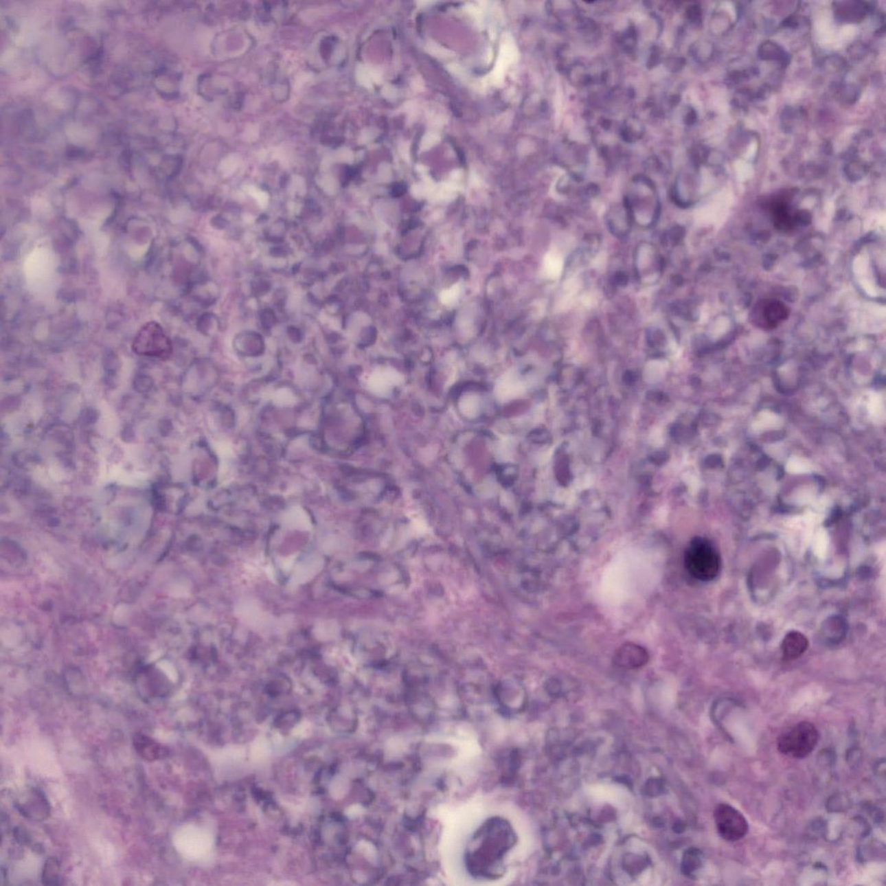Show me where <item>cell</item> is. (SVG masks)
Listing matches in <instances>:
<instances>
[{"mask_svg":"<svg viewBox=\"0 0 886 886\" xmlns=\"http://www.w3.org/2000/svg\"><path fill=\"white\" fill-rule=\"evenodd\" d=\"M514 841V832L504 819L495 818L486 822L473 839L468 852V867L472 874L492 877Z\"/></svg>","mask_w":886,"mask_h":886,"instance_id":"6da1fadb","label":"cell"},{"mask_svg":"<svg viewBox=\"0 0 886 886\" xmlns=\"http://www.w3.org/2000/svg\"><path fill=\"white\" fill-rule=\"evenodd\" d=\"M684 562L686 571L698 580H714L720 571V556L705 538H696L689 544L685 549Z\"/></svg>","mask_w":886,"mask_h":886,"instance_id":"7a4b0ae2","label":"cell"},{"mask_svg":"<svg viewBox=\"0 0 886 886\" xmlns=\"http://www.w3.org/2000/svg\"><path fill=\"white\" fill-rule=\"evenodd\" d=\"M817 728L810 722H801L777 739L778 751L787 757L804 758L810 755L818 744Z\"/></svg>","mask_w":886,"mask_h":886,"instance_id":"3957f363","label":"cell"},{"mask_svg":"<svg viewBox=\"0 0 886 886\" xmlns=\"http://www.w3.org/2000/svg\"><path fill=\"white\" fill-rule=\"evenodd\" d=\"M636 279L645 286L657 284L665 269V260L655 245L649 242L639 243L634 254Z\"/></svg>","mask_w":886,"mask_h":886,"instance_id":"277c9868","label":"cell"},{"mask_svg":"<svg viewBox=\"0 0 886 886\" xmlns=\"http://www.w3.org/2000/svg\"><path fill=\"white\" fill-rule=\"evenodd\" d=\"M632 216L634 224L641 227L649 228L657 223L661 214V203L655 196V190L652 183L648 185L645 192H634L631 196L625 198L624 204Z\"/></svg>","mask_w":886,"mask_h":886,"instance_id":"5b68a950","label":"cell"},{"mask_svg":"<svg viewBox=\"0 0 886 886\" xmlns=\"http://www.w3.org/2000/svg\"><path fill=\"white\" fill-rule=\"evenodd\" d=\"M133 349L139 355L168 358L171 354L172 346L162 326L152 321L139 330L133 342Z\"/></svg>","mask_w":886,"mask_h":886,"instance_id":"8992f818","label":"cell"},{"mask_svg":"<svg viewBox=\"0 0 886 886\" xmlns=\"http://www.w3.org/2000/svg\"><path fill=\"white\" fill-rule=\"evenodd\" d=\"M716 827L718 834L725 841H740L747 834V819L740 812L729 804H719L714 813Z\"/></svg>","mask_w":886,"mask_h":886,"instance_id":"52a82bcc","label":"cell"},{"mask_svg":"<svg viewBox=\"0 0 886 886\" xmlns=\"http://www.w3.org/2000/svg\"><path fill=\"white\" fill-rule=\"evenodd\" d=\"M21 796L16 802V808L25 818L43 821L49 817L51 807L43 791L32 788Z\"/></svg>","mask_w":886,"mask_h":886,"instance_id":"ba28073f","label":"cell"},{"mask_svg":"<svg viewBox=\"0 0 886 886\" xmlns=\"http://www.w3.org/2000/svg\"><path fill=\"white\" fill-rule=\"evenodd\" d=\"M133 745L139 757L148 762L161 760L168 754L165 746L145 734H136L133 738Z\"/></svg>","mask_w":886,"mask_h":886,"instance_id":"9c48e42d","label":"cell"},{"mask_svg":"<svg viewBox=\"0 0 886 886\" xmlns=\"http://www.w3.org/2000/svg\"><path fill=\"white\" fill-rule=\"evenodd\" d=\"M606 223L609 231L618 238H625L634 224L631 212L624 205H616L609 209L606 216Z\"/></svg>","mask_w":886,"mask_h":886,"instance_id":"30bf717a","label":"cell"},{"mask_svg":"<svg viewBox=\"0 0 886 886\" xmlns=\"http://www.w3.org/2000/svg\"><path fill=\"white\" fill-rule=\"evenodd\" d=\"M808 639L800 632L793 631L785 636L782 644V655L787 661H795L807 650Z\"/></svg>","mask_w":886,"mask_h":886,"instance_id":"8fae6325","label":"cell"},{"mask_svg":"<svg viewBox=\"0 0 886 886\" xmlns=\"http://www.w3.org/2000/svg\"><path fill=\"white\" fill-rule=\"evenodd\" d=\"M617 661L624 667H639L642 662L647 661V654L639 647L635 645L626 646L620 650Z\"/></svg>","mask_w":886,"mask_h":886,"instance_id":"7c38bea8","label":"cell"},{"mask_svg":"<svg viewBox=\"0 0 886 886\" xmlns=\"http://www.w3.org/2000/svg\"><path fill=\"white\" fill-rule=\"evenodd\" d=\"M401 382V376L395 372L385 371L376 376L372 387L378 394H387L394 386Z\"/></svg>","mask_w":886,"mask_h":886,"instance_id":"4fadbf2b","label":"cell"},{"mask_svg":"<svg viewBox=\"0 0 886 886\" xmlns=\"http://www.w3.org/2000/svg\"><path fill=\"white\" fill-rule=\"evenodd\" d=\"M60 871L61 864L56 857L47 859L43 865L41 881L45 885H58L60 884Z\"/></svg>","mask_w":886,"mask_h":886,"instance_id":"5bb4252c","label":"cell"},{"mask_svg":"<svg viewBox=\"0 0 886 886\" xmlns=\"http://www.w3.org/2000/svg\"><path fill=\"white\" fill-rule=\"evenodd\" d=\"M702 854L697 849L692 848L686 851L683 858L682 870L684 874L690 875L697 871L702 865Z\"/></svg>","mask_w":886,"mask_h":886,"instance_id":"9a60e30c","label":"cell"},{"mask_svg":"<svg viewBox=\"0 0 886 886\" xmlns=\"http://www.w3.org/2000/svg\"><path fill=\"white\" fill-rule=\"evenodd\" d=\"M764 311V319L766 322L771 326H775L777 323L784 319L787 316V311L784 306L780 303L772 302L766 306Z\"/></svg>","mask_w":886,"mask_h":886,"instance_id":"2e32d148","label":"cell"},{"mask_svg":"<svg viewBox=\"0 0 886 886\" xmlns=\"http://www.w3.org/2000/svg\"><path fill=\"white\" fill-rule=\"evenodd\" d=\"M644 134L641 123L636 119H629L622 129V135L626 141H635L636 139L641 138Z\"/></svg>","mask_w":886,"mask_h":886,"instance_id":"e0dca14e","label":"cell"},{"mask_svg":"<svg viewBox=\"0 0 886 886\" xmlns=\"http://www.w3.org/2000/svg\"><path fill=\"white\" fill-rule=\"evenodd\" d=\"M13 837L19 845H30L32 844V836L25 828L18 827L13 830Z\"/></svg>","mask_w":886,"mask_h":886,"instance_id":"ac0fdd59","label":"cell"},{"mask_svg":"<svg viewBox=\"0 0 886 886\" xmlns=\"http://www.w3.org/2000/svg\"><path fill=\"white\" fill-rule=\"evenodd\" d=\"M648 341L650 344L657 345L662 344L665 341V335L663 334L661 330L658 328L649 329L648 331Z\"/></svg>","mask_w":886,"mask_h":886,"instance_id":"d6986e66","label":"cell"},{"mask_svg":"<svg viewBox=\"0 0 886 886\" xmlns=\"http://www.w3.org/2000/svg\"><path fill=\"white\" fill-rule=\"evenodd\" d=\"M628 275L624 272H617L615 275L614 282L616 286H624L628 284Z\"/></svg>","mask_w":886,"mask_h":886,"instance_id":"ffe728a7","label":"cell"},{"mask_svg":"<svg viewBox=\"0 0 886 886\" xmlns=\"http://www.w3.org/2000/svg\"><path fill=\"white\" fill-rule=\"evenodd\" d=\"M436 139H438V137L435 135H428L424 138V142H422V148H429V146L434 145Z\"/></svg>","mask_w":886,"mask_h":886,"instance_id":"44dd1931","label":"cell"}]
</instances>
